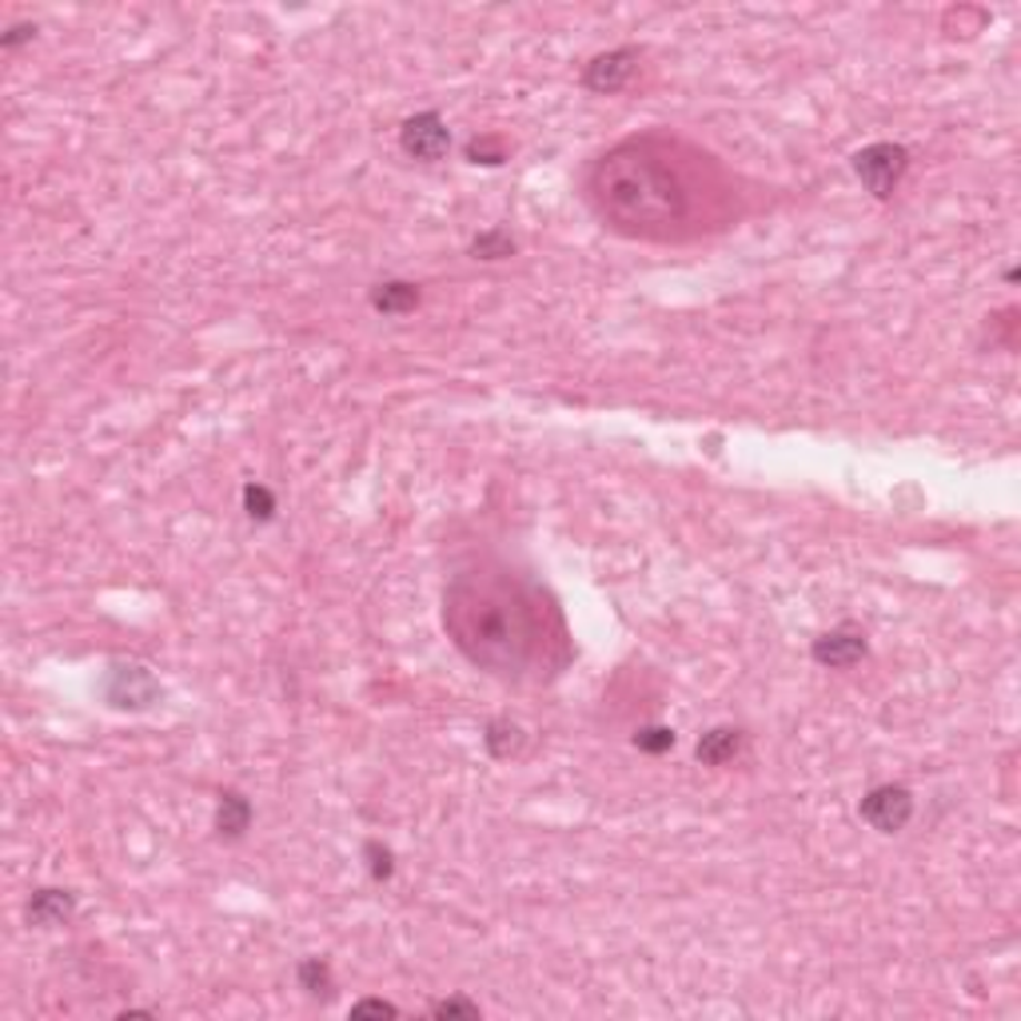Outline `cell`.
Wrapping results in <instances>:
<instances>
[{"label":"cell","instance_id":"6da1fadb","mask_svg":"<svg viewBox=\"0 0 1021 1021\" xmlns=\"http://www.w3.org/2000/svg\"><path fill=\"white\" fill-rule=\"evenodd\" d=\"M587 196L607 224L642 240H682L722 208L719 164L671 137H634L594 160Z\"/></svg>","mask_w":1021,"mask_h":1021},{"label":"cell","instance_id":"7a4b0ae2","mask_svg":"<svg viewBox=\"0 0 1021 1021\" xmlns=\"http://www.w3.org/2000/svg\"><path fill=\"white\" fill-rule=\"evenodd\" d=\"M551 607L511 571H471L451 579L443 594V627L479 671L523 679L547 651Z\"/></svg>","mask_w":1021,"mask_h":1021},{"label":"cell","instance_id":"3957f363","mask_svg":"<svg viewBox=\"0 0 1021 1021\" xmlns=\"http://www.w3.org/2000/svg\"><path fill=\"white\" fill-rule=\"evenodd\" d=\"M854 176L862 180V188L874 200H890L902 184V176L910 172V152L894 140H878V144H865L862 152H854Z\"/></svg>","mask_w":1021,"mask_h":1021},{"label":"cell","instance_id":"277c9868","mask_svg":"<svg viewBox=\"0 0 1021 1021\" xmlns=\"http://www.w3.org/2000/svg\"><path fill=\"white\" fill-rule=\"evenodd\" d=\"M858 814L870 830L878 834H898V830L910 827L914 818V794L902 787V782H882V787L865 790V798L858 802Z\"/></svg>","mask_w":1021,"mask_h":1021},{"label":"cell","instance_id":"5b68a950","mask_svg":"<svg viewBox=\"0 0 1021 1021\" xmlns=\"http://www.w3.org/2000/svg\"><path fill=\"white\" fill-rule=\"evenodd\" d=\"M399 148L408 152L411 160H423V164H436L451 152V128L439 112H416L399 124Z\"/></svg>","mask_w":1021,"mask_h":1021},{"label":"cell","instance_id":"8992f818","mask_svg":"<svg viewBox=\"0 0 1021 1021\" xmlns=\"http://www.w3.org/2000/svg\"><path fill=\"white\" fill-rule=\"evenodd\" d=\"M634 72H639V49L599 52V57L587 60L583 88L587 92H594V97H614V92H623V88L631 84Z\"/></svg>","mask_w":1021,"mask_h":1021},{"label":"cell","instance_id":"52a82bcc","mask_svg":"<svg viewBox=\"0 0 1021 1021\" xmlns=\"http://www.w3.org/2000/svg\"><path fill=\"white\" fill-rule=\"evenodd\" d=\"M870 654V642H865V631L854 623H842L834 627V631L818 634L814 647H810V659L818 662V667H827V671H850V667H858V662Z\"/></svg>","mask_w":1021,"mask_h":1021},{"label":"cell","instance_id":"ba28073f","mask_svg":"<svg viewBox=\"0 0 1021 1021\" xmlns=\"http://www.w3.org/2000/svg\"><path fill=\"white\" fill-rule=\"evenodd\" d=\"M104 699L117 710H144L160 699V682L144 671V667H132V662H117L104 679Z\"/></svg>","mask_w":1021,"mask_h":1021},{"label":"cell","instance_id":"9c48e42d","mask_svg":"<svg viewBox=\"0 0 1021 1021\" xmlns=\"http://www.w3.org/2000/svg\"><path fill=\"white\" fill-rule=\"evenodd\" d=\"M72 914H77V894H72V890H57V885L37 890V894L29 898V905H24L29 925H40V930H57V925H64Z\"/></svg>","mask_w":1021,"mask_h":1021},{"label":"cell","instance_id":"30bf717a","mask_svg":"<svg viewBox=\"0 0 1021 1021\" xmlns=\"http://www.w3.org/2000/svg\"><path fill=\"white\" fill-rule=\"evenodd\" d=\"M742 747H747V734L739 727H710L694 747V759L702 767H730L742 754Z\"/></svg>","mask_w":1021,"mask_h":1021},{"label":"cell","instance_id":"8fae6325","mask_svg":"<svg viewBox=\"0 0 1021 1021\" xmlns=\"http://www.w3.org/2000/svg\"><path fill=\"white\" fill-rule=\"evenodd\" d=\"M252 802L240 794V790H220V802H216V834L224 842H240L248 830H252Z\"/></svg>","mask_w":1021,"mask_h":1021},{"label":"cell","instance_id":"7c38bea8","mask_svg":"<svg viewBox=\"0 0 1021 1021\" xmlns=\"http://www.w3.org/2000/svg\"><path fill=\"white\" fill-rule=\"evenodd\" d=\"M368 300L380 316H408V312H416L423 296H419V288L408 280H383L371 288Z\"/></svg>","mask_w":1021,"mask_h":1021},{"label":"cell","instance_id":"4fadbf2b","mask_svg":"<svg viewBox=\"0 0 1021 1021\" xmlns=\"http://www.w3.org/2000/svg\"><path fill=\"white\" fill-rule=\"evenodd\" d=\"M523 747H527V734H523V727H519V722H511V719H491V722H487L483 750L491 754V759H499V762L515 759Z\"/></svg>","mask_w":1021,"mask_h":1021},{"label":"cell","instance_id":"5bb4252c","mask_svg":"<svg viewBox=\"0 0 1021 1021\" xmlns=\"http://www.w3.org/2000/svg\"><path fill=\"white\" fill-rule=\"evenodd\" d=\"M296 985H300L308 998H316V1002H331V993H336V973H331V965L323 962V958H303V962L296 965Z\"/></svg>","mask_w":1021,"mask_h":1021},{"label":"cell","instance_id":"9a60e30c","mask_svg":"<svg viewBox=\"0 0 1021 1021\" xmlns=\"http://www.w3.org/2000/svg\"><path fill=\"white\" fill-rule=\"evenodd\" d=\"M471 256L476 260H507V256H515V236L507 232V228H487V232H479L476 240H471Z\"/></svg>","mask_w":1021,"mask_h":1021},{"label":"cell","instance_id":"2e32d148","mask_svg":"<svg viewBox=\"0 0 1021 1021\" xmlns=\"http://www.w3.org/2000/svg\"><path fill=\"white\" fill-rule=\"evenodd\" d=\"M463 157H468V164L499 168L507 160V144L499 137H471L468 144H463Z\"/></svg>","mask_w":1021,"mask_h":1021},{"label":"cell","instance_id":"e0dca14e","mask_svg":"<svg viewBox=\"0 0 1021 1021\" xmlns=\"http://www.w3.org/2000/svg\"><path fill=\"white\" fill-rule=\"evenodd\" d=\"M243 511L252 523H272L276 519V496L263 483H243Z\"/></svg>","mask_w":1021,"mask_h":1021},{"label":"cell","instance_id":"ac0fdd59","mask_svg":"<svg viewBox=\"0 0 1021 1021\" xmlns=\"http://www.w3.org/2000/svg\"><path fill=\"white\" fill-rule=\"evenodd\" d=\"M363 862H368V874L371 882H391L396 878V854H391V847H383V842H363Z\"/></svg>","mask_w":1021,"mask_h":1021},{"label":"cell","instance_id":"d6986e66","mask_svg":"<svg viewBox=\"0 0 1021 1021\" xmlns=\"http://www.w3.org/2000/svg\"><path fill=\"white\" fill-rule=\"evenodd\" d=\"M634 747L642 750V754H667V750L674 747V730L671 727H642L639 734H634Z\"/></svg>","mask_w":1021,"mask_h":1021},{"label":"cell","instance_id":"ffe728a7","mask_svg":"<svg viewBox=\"0 0 1021 1021\" xmlns=\"http://www.w3.org/2000/svg\"><path fill=\"white\" fill-rule=\"evenodd\" d=\"M431 1018H468V1021H476L479 1013V1005L476 1002H468V998H443V1002H431Z\"/></svg>","mask_w":1021,"mask_h":1021},{"label":"cell","instance_id":"44dd1931","mask_svg":"<svg viewBox=\"0 0 1021 1021\" xmlns=\"http://www.w3.org/2000/svg\"><path fill=\"white\" fill-rule=\"evenodd\" d=\"M348 1018H399V1005L383 1002V998H360V1002H351Z\"/></svg>","mask_w":1021,"mask_h":1021},{"label":"cell","instance_id":"7402d4cb","mask_svg":"<svg viewBox=\"0 0 1021 1021\" xmlns=\"http://www.w3.org/2000/svg\"><path fill=\"white\" fill-rule=\"evenodd\" d=\"M32 37H37V24H12V29L0 37V49H20V44H29Z\"/></svg>","mask_w":1021,"mask_h":1021}]
</instances>
